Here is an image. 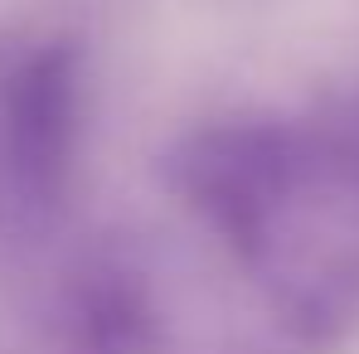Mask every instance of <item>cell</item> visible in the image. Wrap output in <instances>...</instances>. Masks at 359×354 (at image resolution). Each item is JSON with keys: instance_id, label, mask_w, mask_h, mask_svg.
Returning <instances> with one entry per match:
<instances>
[{"instance_id": "6da1fadb", "label": "cell", "mask_w": 359, "mask_h": 354, "mask_svg": "<svg viewBox=\"0 0 359 354\" xmlns=\"http://www.w3.org/2000/svg\"><path fill=\"white\" fill-rule=\"evenodd\" d=\"M175 170L180 189L209 214L214 229L252 243L267 233L277 204L287 199L297 161L277 126L229 121V126H209L189 136Z\"/></svg>"}, {"instance_id": "7a4b0ae2", "label": "cell", "mask_w": 359, "mask_h": 354, "mask_svg": "<svg viewBox=\"0 0 359 354\" xmlns=\"http://www.w3.org/2000/svg\"><path fill=\"white\" fill-rule=\"evenodd\" d=\"M0 146L20 189L59 194L78 146V59L44 44L15 63L0 88Z\"/></svg>"}, {"instance_id": "3957f363", "label": "cell", "mask_w": 359, "mask_h": 354, "mask_svg": "<svg viewBox=\"0 0 359 354\" xmlns=\"http://www.w3.org/2000/svg\"><path fill=\"white\" fill-rule=\"evenodd\" d=\"M345 165H350V175L359 179V107L350 112V121H345Z\"/></svg>"}]
</instances>
